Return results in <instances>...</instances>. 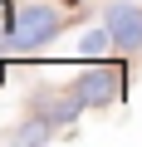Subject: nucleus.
Here are the masks:
<instances>
[{
  "label": "nucleus",
  "instance_id": "obj_2",
  "mask_svg": "<svg viewBox=\"0 0 142 147\" xmlns=\"http://www.w3.org/2000/svg\"><path fill=\"white\" fill-rule=\"evenodd\" d=\"M122 64H108V59H88L83 69H79V79H74V88H79V98L88 103V108H108L113 98H122Z\"/></svg>",
  "mask_w": 142,
  "mask_h": 147
},
{
  "label": "nucleus",
  "instance_id": "obj_7",
  "mask_svg": "<svg viewBox=\"0 0 142 147\" xmlns=\"http://www.w3.org/2000/svg\"><path fill=\"white\" fill-rule=\"evenodd\" d=\"M0 84H5V59H0Z\"/></svg>",
  "mask_w": 142,
  "mask_h": 147
},
{
  "label": "nucleus",
  "instance_id": "obj_4",
  "mask_svg": "<svg viewBox=\"0 0 142 147\" xmlns=\"http://www.w3.org/2000/svg\"><path fill=\"white\" fill-rule=\"evenodd\" d=\"M103 25H108L113 44H118L122 54H137V49H142V10H137V5H108Z\"/></svg>",
  "mask_w": 142,
  "mask_h": 147
},
{
  "label": "nucleus",
  "instance_id": "obj_5",
  "mask_svg": "<svg viewBox=\"0 0 142 147\" xmlns=\"http://www.w3.org/2000/svg\"><path fill=\"white\" fill-rule=\"evenodd\" d=\"M108 44H113V34H108V25H103V30H88V34L79 39V54H83V59H103Z\"/></svg>",
  "mask_w": 142,
  "mask_h": 147
},
{
  "label": "nucleus",
  "instance_id": "obj_6",
  "mask_svg": "<svg viewBox=\"0 0 142 147\" xmlns=\"http://www.w3.org/2000/svg\"><path fill=\"white\" fill-rule=\"evenodd\" d=\"M49 132H54V127H44V123H39V127H20L15 142H49Z\"/></svg>",
  "mask_w": 142,
  "mask_h": 147
},
{
  "label": "nucleus",
  "instance_id": "obj_8",
  "mask_svg": "<svg viewBox=\"0 0 142 147\" xmlns=\"http://www.w3.org/2000/svg\"><path fill=\"white\" fill-rule=\"evenodd\" d=\"M54 5H79V0H54Z\"/></svg>",
  "mask_w": 142,
  "mask_h": 147
},
{
  "label": "nucleus",
  "instance_id": "obj_1",
  "mask_svg": "<svg viewBox=\"0 0 142 147\" xmlns=\"http://www.w3.org/2000/svg\"><path fill=\"white\" fill-rule=\"evenodd\" d=\"M59 30H64V15H59L54 5H20V20H15L10 44H15L20 54H39Z\"/></svg>",
  "mask_w": 142,
  "mask_h": 147
},
{
  "label": "nucleus",
  "instance_id": "obj_3",
  "mask_svg": "<svg viewBox=\"0 0 142 147\" xmlns=\"http://www.w3.org/2000/svg\"><path fill=\"white\" fill-rule=\"evenodd\" d=\"M83 108H88V103L79 98L74 84H69L64 93H39V98H34V123H44V127H69V123H79Z\"/></svg>",
  "mask_w": 142,
  "mask_h": 147
}]
</instances>
